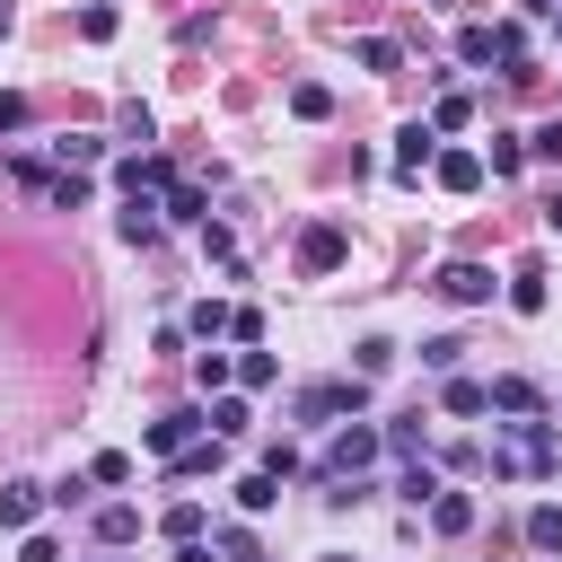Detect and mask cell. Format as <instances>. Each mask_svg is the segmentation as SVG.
Returning a JSON list of instances; mask_svg holds the SVG:
<instances>
[{
  "instance_id": "603a6c76",
  "label": "cell",
  "mask_w": 562,
  "mask_h": 562,
  "mask_svg": "<svg viewBox=\"0 0 562 562\" xmlns=\"http://www.w3.org/2000/svg\"><path fill=\"white\" fill-rule=\"evenodd\" d=\"M53 158H61V167H97V158H105V140H88V132H70V140H53Z\"/></svg>"
},
{
  "instance_id": "7c38bea8",
  "label": "cell",
  "mask_w": 562,
  "mask_h": 562,
  "mask_svg": "<svg viewBox=\"0 0 562 562\" xmlns=\"http://www.w3.org/2000/svg\"><path fill=\"white\" fill-rule=\"evenodd\" d=\"M158 220H167V211H158L149 193H123V237H132V246H149V237H158Z\"/></svg>"
},
{
  "instance_id": "9c48e42d",
  "label": "cell",
  "mask_w": 562,
  "mask_h": 562,
  "mask_svg": "<svg viewBox=\"0 0 562 562\" xmlns=\"http://www.w3.org/2000/svg\"><path fill=\"white\" fill-rule=\"evenodd\" d=\"M430 176H439L448 193H474V184H483V149H439V158H430Z\"/></svg>"
},
{
  "instance_id": "30bf717a",
  "label": "cell",
  "mask_w": 562,
  "mask_h": 562,
  "mask_svg": "<svg viewBox=\"0 0 562 562\" xmlns=\"http://www.w3.org/2000/svg\"><path fill=\"white\" fill-rule=\"evenodd\" d=\"M35 509H44V483H0V527H9V536H18Z\"/></svg>"
},
{
  "instance_id": "ba28073f",
  "label": "cell",
  "mask_w": 562,
  "mask_h": 562,
  "mask_svg": "<svg viewBox=\"0 0 562 562\" xmlns=\"http://www.w3.org/2000/svg\"><path fill=\"white\" fill-rule=\"evenodd\" d=\"M439 299H457V307H483L492 299V272L483 263H439V281H430Z\"/></svg>"
},
{
  "instance_id": "60d3db41",
  "label": "cell",
  "mask_w": 562,
  "mask_h": 562,
  "mask_svg": "<svg viewBox=\"0 0 562 562\" xmlns=\"http://www.w3.org/2000/svg\"><path fill=\"white\" fill-rule=\"evenodd\" d=\"M18 123H26V97H9V88H0V132H18Z\"/></svg>"
},
{
  "instance_id": "b9f144b4",
  "label": "cell",
  "mask_w": 562,
  "mask_h": 562,
  "mask_svg": "<svg viewBox=\"0 0 562 562\" xmlns=\"http://www.w3.org/2000/svg\"><path fill=\"white\" fill-rule=\"evenodd\" d=\"M176 562H220V553H211V544L193 536V544H176Z\"/></svg>"
},
{
  "instance_id": "cb8c5ba5",
  "label": "cell",
  "mask_w": 562,
  "mask_h": 562,
  "mask_svg": "<svg viewBox=\"0 0 562 562\" xmlns=\"http://www.w3.org/2000/svg\"><path fill=\"white\" fill-rule=\"evenodd\" d=\"M184 334H202V342H220V334H228V307H220V299H202V307L184 316Z\"/></svg>"
},
{
  "instance_id": "2e32d148",
  "label": "cell",
  "mask_w": 562,
  "mask_h": 562,
  "mask_svg": "<svg viewBox=\"0 0 562 562\" xmlns=\"http://www.w3.org/2000/svg\"><path fill=\"white\" fill-rule=\"evenodd\" d=\"M167 220H193V228H202V220H211L202 184H184V176H176V184H167Z\"/></svg>"
},
{
  "instance_id": "ffe728a7",
  "label": "cell",
  "mask_w": 562,
  "mask_h": 562,
  "mask_svg": "<svg viewBox=\"0 0 562 562\" xmlns=\"http://www.w3.org/2000/svg\"><path fill=\"white\" fill-rule=\"evenodd\" d=\"M395 492H404L413 509H422V501H439V474H430V457H413V465L395 474Z\"/></svg>"
},
{
  "instance_id": "836d02e7",
  "label": "cell",
  "mask_w": 562,
  "mask_h": 562,
  "mask_svg": "<svg viewBox=\"0 0 562 562\" xmlns=\"http://www.w3.org/2000/svg\"><path fill=\"white\" fill-rule=\"evenodd\" d=\"M237 378H246V386H272V378H281V360H272V351H246V360H237Z\"/></svg>"
},
{
  "instance_id": "277c9868",
  "label": "cell",
  "mask_w": 562,
  "mask_h": 562,
  "mask_svg": "<svg viewBox=\"0 0 562 562\" xmlns=\"http://www.w3.org/2000/svg\"><path fill=\"white\" fill-rule=\"evenodd\" d=\"M193 430H211V413H158V422L140 430V448H149V457H176V448H193Z\"/></svg>"
},
{
  "instance_id": "8d00e7d4",
  "label": "cell",
  "mask_w": 562,
  "mask_h": 562,
  "mask_svg": "<svg viewBox=\"0 0 562 562\" xmlns=\"http://www.w3.org/2000/svg\"><path fill=\"white\" fill-rule=\"evenodd\" d=\"M44 193H53V211H79V202H88V184H79V176H53Z\"/></svg>"
},
{
  "instance_id": "e575fe53",
  "label": "cell",
  "mask_w": 562,
  "mask_h": 562,
  "mask_svg": "<svg viewBox=\"0 0 562 562\" xmlns=\"http://www.w3.org/2000/svg\"><path fill=\"white\" fill-rule=\"evenodd\" d=\"M88 483H132V457H123V448H105V457L88 465Z\"/></svg>"
},
{
  "instance_id": "8fae6325",
  "label": "cell",
  "mask_w": 562,
  "mask_h": 562,
  "mask_svg": "<svg viewBox=\"0 0 562 562\" xmlns=\"http://www.w3.org/2000/svg\"><path fill=\"white\" fill-rule=\"evenodd\" d=\"M351 61L386 79V70H404V44H395V35H360V44H351Z\"/></svg>"
},
{
  "instance_id": "7402d4cb",
  "label": "cell",
  "mask_w": 562,
  "mask_h": 562,
  "mask_svg": "<svg viewBox=\"0 0 562 562\" xmlns=\"http://www.w3.org/2000/svg\"><path fill=\"white\" fill-rule=\"evenodd\" d=\"M158 527H167V544H193V536H202V501H176Z\"/></svg>"
},
{
  "instance_id": "4dcf8cb0",
  "label": "cell",
  "mask_w": 562,
  "mask_h": 562,
  "mask_svg": "<svg viewBox=\"0 0 562 562\" xmlns=\"http://www.w3.org/2000/svg\"><path fill=\"white\" fill-rule=\"evenodd\" d=\"M527 149H536L544 167H562V114H553V123H536V132H527Z\"/></svg>"
},
{
  "instance_id": "44dd1931",
  "label": "cell",
  "mask_w": 562,
  "mask_h": 562,
  "mask_svg": "<svg viewBox=\"0 0 562 562\" xmlns=\"http://www.w3.org/2000/svg\"><path fill=\"white\" fill-rule=\"evenodd\" d=\"M272 501H281V474H246V483H237V509H246V518H263Z\"/></svg>"
},
{
  "instance_id": "74e56055",
  "label": "cell",
  "mask_w": 562,
  "mask_h": 562,
  "mask_svg": "<svg viewBox=\"0 0 562 562\" xmlns=\"http://www.w3.org/2000/svg\"><path fill=\"white\" fill-rule=\"evenodd\" d=\"M202 255H211V263H228V272H237V246H228V228H211V220H202Z\"/></svg>"
},
{
  "instance_id": "d590c367",
  "label": "cell",
  "mask_w": 562,
  "mask_h": 562,
  "mask_svg": "<svg viewBox=\"0 0 562 562\" xmlns=\"http://www.w3.org/2000/svg\"><path fill=\"white\" fill-rule=\"evenodd\" d=\"M220 465V439H202V448H176V474H211Z\"/></svg>"
},
{
  "instance_id": "5bb4252c",
  "label": "cell",
  "mask_w": 562,
  "mask_h": 562,
  "mask_svg": "<svg viewBox=\"0 0 562 562\" xmlns=\"http://www.w3.org/2000/svg\"><path fill=\"white\" fill-rule=\"evenodd\" d=\"M97 536H105V544H132V536H140V509H132V501H105V509H97Z\"/></svg>"
},
{
  "instance_id": "4316f807",
  "label": "cell",
  "mask_w": 562,
  "mask_h": 562,
  "mask_svg": "<svg viewBox=\"0 0 562 562\" xmlns=\"http://www.w3.org/2000/svg\"><path fill=\"white\" fill-rule=\"evenodd\" d=\"M386 448H395V457H422V448H430V430H422V413H413V422H386Z\"/></svg>"
},
{
  "instance_id": "ab89813d",
  "label": "cell",
  "mask_w": 562,
  "mask_h": 562,
  "mask_svg": "<svg viewBox=\"0 0 562 562\" xmlns=\"http://www.w3.org/2000/svg\"><path fill=\"white\" fill-rule=\"evenodd\" d=\"M18 562H61V544H53V536H26V544H18Z\"/></svg>"
},
{
  "instance_id": "f546056e",
  "label": "cell",
  "mask_w": 562,
  "mask_h": 562,
  "mask_svg": "<svg viewBox=\"0 0 562 562\" xmlns=\"http://www.w3.org/2000/svg\"><path fill=\"white\" fill-rule=\"evenodd\" d=\"M237 430H246V404L220 395V404H211V439H237Z\"/></svg>"
},
{
  "instance_id": "83f0119b",
  "label": "cell",
  "mask_w": 562,
  "mask_h": 562,
  "mask_svg": "<svg viewBox=\"0 0 562 562\" xmlns=\"http://www.w3.org/2000/svg\"><path fill=\"white\" fill-rule=\"evenodd\" d=\"M527 544H544V553H562V509H527Z\"/></svg>"
},
{
  "instance_id": "ee69618b",
  "label": "cell",
  "mask_w": 562,
  "mask_h": 562,
  "mask_svg": "<svg viewBox=\"0 0 562 562\" xmlns=\"http://www.w3.org/2000/svg\"><path fill=\"white\" fill-rule=\"evenodd\" d=\"M0 35H9V9H0Z\"/></svg>"
},
{
  "instance_id": "6da1fadb",
  "label": "cell",
  "mask_w": 562,
  "mask_h": 562,
  "mask_svg": "<svg viewBox=\"0 0 562 562\" xmlns=\"http://www.w3.org/2000/svg\"><path fill=\"white\" fill-rule=\"evenodd\" d=\"M553 465H562V439H553L536 413H518V422H509V439L492 448V474H553Z\"/></svg>"
},
{
  "instance_id": "484cf974",
  "label": "cell",
  "mask_w": 562,
  "mask_h": 562,
  "mask_svg": "<svg viewBox=\"0 0 562 562\" xmlns=\"http://www.w3.org/2000/svg\"><path fill=\"white\" fill-rule=\"evenodd\" d=\"M457 351H465L457 334H430V342H422V369H439V378H457Z\"/></svg>"
},
{
  "instance_id": "f35d334b",
  "label": "cell",
  "mask_w": 562,
  "mask_h": 562,
  "mask_svg": "<svg viewBox=\"0 0 562 562\" xmlns=\"http://www.w3.org/2000/svg\"><path fill=\"white\" fill-rule=\"evenodd\" d=\"M263 474H299V448L290 439H263Z\"/></svg>"
},
{
  "instance_id": "8992f818",
  "label": "cell",
  "mask_w": 562,
  "mask_h": 562,
  "mask_svg": "<svg viewBox=\"0 0 562 562\" xmlns=\"http://www.w3.org/2000/svg\"><path fill=\"white\" fill-rule=\"evenodd\" d=\"M114 176H123V193H167V184H176V158H158V149H132Z\"/></svg>"
},
{
  "instance_id": "ac0fdd59",
  "label": "cell",
  "mask_w": 562,
  "mask_h": 562,
  "mask_svg": "<svg viewBox=\"0 0 562 562\" xmlns=\"http://www.w3.org/2000/svg\"><path fill=\"white\" fill-rule=\"evenodd\" d=\"M439 404H448V413H492V386H483V378H448Z\"/></svg>"
},
{
  "instance_id": "7bdbcfd3",
  "label": "cell",
  "mask_w": 562,
  "mask_h": 562,
  "mask_svg": "<svg viewBox=\"0 0 562 562\" xmlns=\"http://www.w3.org/2000/svg\"><path fill=\"white\" fill-rule=\"evenodd\" d=\"M544 228H562V193H553V202H544Z\"/></svg>"
},
{
  "instance_id": "d4e9b609",
  "label": "cell",
  "mask_w": 562,
  "mask_h": 562,
  "mask_svg": "<svg viewBox=\"0 0 562 562\" xmlns=\"http://www.w3.org/2000/svg\"><path fill=\"white\" fill-rule=\"evenodd\" d=\"M386 360H395V342H386V334H369V342H360V351H351V378H378V369H386Z\"/></svg>"
},
{
  "instance_id": "1f68e13d",
  "label": "cell",
  "mask_w": 562,
  "mask_h": 562,
  "mask_svg": "<svg viewBox=\"0 0 562 562\" xmlns=\"http://www.w3.org/2000/svg\"><path fill=\"white\" fill-rule=\"evenodd\" d=\"M79 35H88V44H105V35H114V9H105V0H88V9H79Z\"/></svg>"
},
{
  "instance_id": "3957f363",
  "label": "cell",
  "mask_w": 562,
  "mask_h": 562,
  "mask_svg": "<svg viewBox=\"0 0 562 562\" xmlns=\"http://www.w3.org/2000/svg\"><path fill=\"white\" fill-rule=\"evenodd\" d=\"M360 404H369V378H334V386H307V395H299V413H307V422H334V413H351V422H360Z\"/></svg>"
},
{
  "instance_id": "7a4b0ae2",
  "label": "cell",
  "mask_w": 562,
  "mask_h": 562,
  "mask_svg": "<svg viewBox=\"0 0 562 562\" xmlns=\"http://www.w3.org/2000/svg\"><path fill=\"white\" fill-rule=\"evenodd\" d=\"M378 448H386V430L342 422V430H334V448H325V483H360V474L378 465Z\"/></svg>"
},
{
  "instance_id": "d6a6232c",
  "label": "cell",
  "mask_w": 562,
  "mask_h": 562,
  "mask_svg": "<svg viewBox=\"0 0 562 562\" xmlns=\"http://www.w3.org/2000/svg\"><path fill=\"white\" fill-rule=\"evenodd\" d=\"M518 158H527V149H518L509 132H492V158H483V167H492V176H518Z\"/></svg>"
},
{
  "instance_id": "9a60e30c",
  "label": "cell",
  "mask_w": 562,
  "mask_h": 562,
  "mask_svg": "<svg viewBox=\"0 0 562 562\" xmlns=\"http://www.w3.org/2000/svg\"><path fill=\"white\" fill-rule=\"evenodd\" d=\"M290 114H299V123H325V114H334V88L299 79V88H290Z\"/></svg>"
},
{
  "instance_id": "5b68a950",
  "label": "cell",
  "mask_w": 562,
  "mask_h": 562,
  "mask_svg": "<svg viewBox=\"0 0 562 562\" xmlns=\"http://www.w3.org/2000/svg\"><path fill=\"white\" fill-rule=\"evenodd\" d=\"M430 158H439V132H430V123H404V132H395V176H404V184H422V167H430Z\"/></svg>"
},
{
  "instance_id": "d6986e66",
  "label": "cell",
  "mask_w": 562,
  "mask_h": 562,
  "mask_svg": "<svg viewBox=\"0 0 562 562\" xmlns=\"http://www.w3.org/2000/svg\"><path fill=\"white\" fill-rule=\"evenodd\" d=\"M492 404H501V413H544V395H536L527 378H492Z\"/></svg>"
},
{
  "instance_id": "f1b7e54d",
  "label": "cell",
  "mask_w": 562,
  "mask_h": 562,
  "mask_svg": "<svg viewBox=\"0 0 562 562\" xmlns=\"http://www.w3.org/2000/svg\"><path fill=\"white\" fill-rule=\"evenodd\" d=\"M465 114H474V105H465V88H448V97H439V105H430V132H457V123H465Z\"/></svg>"
},
{
  "instance_id": "e0dca14e",
  "label": "cell",
  "mask_w": 562,
  "mask_h": 562,
  "mask_svg": "<svg viewBox=\"0 0 562 562\" xmlns=\"http://www.w3.org/2000/svg\"><path fill=\"white\" fill-rule=\"evenodd\" d=\"M509 307H518V316H536V307H544V272H536V263H518V272H509Z\"/></svg>"
},
{
  "instance_id": "4fadbf2b",
  "label": "cell",
  "mask_w": 562,
  "mask_h": 562,
  "mask_svg": "<svg viewBox=\"0 0 562 562\" xmlns=\"http://www.w3.org/2000/svg\"><path fill=\"white\" fill-rule=\"evenodd\" d=\"M430 527H439V536H465V527H474V501H465V492H439V501H430Z\"/></svg>"
},
{
  "instance_id": "52a82bcc",
  "label": "cell",
  "mask_w": 562,
  "mask_h": 562,
  "mask_svg": "<svg viewBox=\"0 0 562 562\" xmlns=\"http://www.w3.org/2000/svg\"><path fill=\"white\" fill-rule=\"evenodd\" d=\"M342 255H351V237H342V220H316V228L299 237V263H307V272H334Z\"/></svg>"
}]
</instances>
